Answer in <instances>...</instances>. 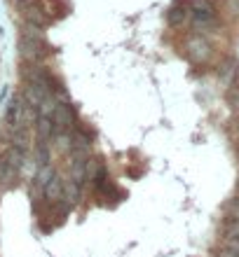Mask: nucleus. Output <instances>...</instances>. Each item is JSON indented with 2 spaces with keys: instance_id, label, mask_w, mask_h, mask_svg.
I'll return each instance as SVG.
<instances>
[{
  "instance_id": "f257e3e1",
  "label": "nucleus",
  "mask_w": 239,
  "mask_h": 257,
  "mask_svg": "<svg viewBox=\"0 0 239 257\" xmlns=\"http://www.w3.org/2000/svg\"><path fill=\"white\" fill-rule=\"evenodd\" d=\"M19 54L26 63H40L45 56L49 54L47 40L42 35V28H35L31 24L21 28L19 35Z\"/></svg>"
},
{
  "instance_id": "f03ea898",
  "label": "nucleus",
  "mask_w": 239,
  "mask_h": 257,
  "mask_svg": "<svg viewBox=\"0 0 239 257\" xmlns=\"http://www.w3.org/2000/svg\"><path fill=\"white\" fill-rule=\"evenodd\" d=\"M188 7H190V17H192V26L195 31H206V28H213L218 24V17H216V7H213L211 0H188Z\"/></svg>"
},
{
  "instance_id": "7ed1b4c3",
  "label": "nucleus",
  "mask_w": 239,
  "mask_h": 257,
  "mask_svg": "<svg viewBox=\"0 0 239 257\" xmlns=\"http://www.w3.org/2000/svg\"><path fill=\"white\" fill-rule=\"evenodd\" d=\"M185 54H188V59L195 63H206L213 54L211 42L206 40V38H202L199 33H192L190 38L185 40Z\"/></svg>"
},
{
  "instance_id": "20e7f679",
  "label": "nucleus",
  "mask_w": 239,
  "mask_h": 257,
  "mask_svg": "<svg viewBox=\"0 0 239 257\" xmlns=\"http://www.w3.org/2000/svg\"><path fill=\"white\" fill-rule=\"evenodd\" d=\"M5 124L12 128V131L26 126V103H24L21 96L14 94L12 98H10L7 110H5Z\"/></svg>"
},
{
  "instance_id": "39448f33",
  "label": "nucleus",
  "mask_w": 239,
  "mask_h": 257,
  "mask_svg": "<svg viewBox=\"0 0 239 257\" xmlns=\"http://www.w3.org/2000/svg\"><path fill=\"white\" fill-rule=\"evenodd\" d=\"M21 10H24V19H26V24H31V26L45 28L49 24V14L40 3H33V0H31V3H24Z\"/></svg>"
},
{
  "instance_id": "423d86ee",
  "label": "nucleus",
  "mask_w": 239,
  "mask_h": 257,
  "mask_svg": "<svg viewBox=\"0 0 239 257\" xmlns=\"http://www.w3.org/2000/svg\"><path fill=\"white\" fill-rule=\"evenodd\" d=\"M73 122H75V112H73V108H70V103H56L54 112H52V124H54V131H56V134L68 131Z\"/></svg>"
},
{
  "instance_id": "0eeeda50",
  "label": "nucleus",
  "mask_w": 239,
  "mask_h": 257,
  "mask_svg": "<svg viewBox=\"0 0 239 257\" xmlns=\"http://www.w3.org/2000/svg\"><path fill=\"white\" fill-rule=\"evenodd\" d=\"M190 17V7L188 3H176V5H171L167 12H164V19L169 26H183L185 21Z\"/></svg>"
},
{
  "instance_id": "6e6552de",
  "label": "nucleus",
  "mask_w": 239,
  "mask_h": 257,
  "mask_svg": "<svg viewBox=\"0 0 239 257\" xmlns=\"http://www.w3.org/2000/svg\"><path fill=\"white\" fill-rule=\"evenodd\" d=\"M63 190H66V180H63L61 176H54L45 187H42V196H45L47 201L56 203L63 199Z\"/></svg>"
},
{
  "instance_id": "1a4fd4ad",
  "label": "nucleus",
  "mask_w": 239,
  "mask_h": 257,
  "mask_svg": "<svg viewBox=\"0 0 239 257\" xmlns=\"http://www.w3.org/2000/svg\"><path fill=\"white\" fill-rule=\"evenodd\" d=\"M35 134H38V141L47 143L49 138L56 134V131H54V124H52V117L38 115V119H35Z\"/></svg>"
},
{
  "instance_id": "9d476101",
  "label": "nucleus",
  "mask_w": 239,
  "mask_h": 257,
  "mask_svg": "<svg viewBox=\"0 0 239 257\" xmlns=\"http://www.w3.org/2000/svg\"><path fill=\"white\" fill-rule=\"evenodd\" d=\"M3 157H5L7 162H10V166L17 171H21L26 166V150H19V148H14V145H10V148L3 152Z\"/></svg>"
},
{
  "instance_id": "9b49d317",
  "label": "nucleus",
  "mask_w": 239,
  "mask_h": 257,
  "mask_svg": "<svg viewBox=\"0 0 239 257\" xmlns=\"http://www.w3.org/2000/svg\"><path fill=\"white\" fill-rule=\"evenodd\" d=\"M237 68H239L237 59H227V61L220 66L218 77H220V82H223L225 87H230L232 82H237Z\"/></svg>"
},
{
  "instance_id": "f8f14e48",
  "label": "nucleus",
  "mask_w": 239,
  "mask_h": 257,
  "mask_svg": "<svg viewBox=\"0 0 239 257\" xmlns=\"http://www.w3.org/2000/svg\"><path fill=\"white\" fill-rule=\"evenodd\" d=\"M17 176H19V171L12 169L10 162L0 155V185H3V187H12V185L17 183Z\"/></svg>"
},
{
  "instance_id": "ddd939ff",
  "label": "nucleus",
  "mask_w": 239,
  "mask_h": 257,
  "mask_svg": "<svg viewBox=\"0 0 239 257\" xmlns=\"http://www.w3.org/2000/svg\"><path fill=\"white\" fill-rule=\"evenodd\" d=\"M223 213H225V222L227 224H237L239 222V199L232 196L223 203Z\"/></svg>"
},
{
  "instance_id": "4468645a",
  "label": "nucleus",
  "mask_w": 239,
  "mask_h": 257,
  "mask_svg": "<svg viewBox=\"0 0 239 257\" xmlns=\"http://www.w3.org/2000/svg\"><path fill=\"white\" fill-rule=\"evenodd\" d=\"M223 248L239 252V222L227 224V234H225V238H223Z\"/></svg>"
},
{
  "instance_id": "2eb2a0df",
  "label": "nucleus",
  "mask_w": 239,
  "mask_h": 257,
  "mask_svg": "<svg viewBox=\"0 0 239 257\" xmlns=\"http://www.w3.org/2000/svg\"><path fill=\"white\" fill-rule=\"evenodd\" d=\"M35 162H38V166H49V162H52L49 143H42V141L35 143Z\"/></svg>"
},
{
  "instance_id": "dca6fc26",
  "label": "nucleus",
  "mask_w": 239,
  "mask_h": 257,
  "mask_svg": "<svg viewBox=\"0 0 239 257\" xmlns=\"http://www.w3.org/2000/svg\"><path fill=\"white\" fill-rule=\"evenodd\" d=\"M12 145L19 150H28V128H17L12 131Z\"/></svg>"
},
{
  "instance_id": "f3484780",
  "label": "nucleus",
  "mask_w": 239,
  "mask_h": 257,
  "mask_svg": "<svg viewBox=\"0 0 239 257\" xmlns=\"http://www.w3.org/2000/svg\"><path fill=\"white\" fill-rule=\"evenodd\" d=\"M225 98H227V105H230L234 112H239V82H232V84L227 87Z\"/></svg>"
},
{
  "instance_id": "a211bd4d",
  "label": "nucleus",
  "mask_w": 239,
  "mask_h": 257,
  "mask_svg": "<svg viewBox=\"0 0 239 257\" xmlns=\"http://www.w3.org/2000/svg\"><path fill=\"white\" fill-rule=\"evenodd\" d=\"M54 176H56V171L52 169V164H49V166H40V169H38V178H35V180H38V187L42 190Z\"/></svg>"
},
{
  "instance_id": "6ab92c4d",
  "label": "nucleus",
  "mask_w": 239,
  "mask_h": 257,
  "mask_svg": "<svg viewBox=\"0 0 239 257\" xmlns=\"http://www.w3.org/2000/svg\"><path fill=\"white\" fill-rule=\"evenodd\" d=\"M80 192H82V185L68 180V183H66V190H63V196H68V203L70 201L77 203V201H80Z\"/></svg>"
},
{
  "instance_id": "aec40b11",
  "label": "nucleus",
  "mask_w": 239,
  "mask_h": 257,
  "mask_svg": "<svg viewBox=\"0 0 239 257\" xmlns=\"http://www.w3.org/2000/svg\"><path fill=\"white\" fill-rule=\"evenodd\" d=\"M225 10L232 17H239V0H225Z\"/></svg>"
},
{
  "instance_id": "412c9836",
  "label": "nucleus",
  "mask_w": 239,
  "mask_h": 257,
  "mask_svg": "<svg viewBox=\"0 0 239 257\" xmlns=\"http://www.w3.org/2000/svg\"><path fill=\"white\" fill-rule=\"evenodd\" d=\"M216 257H239V252H234V250H227V248H223V250H220Z\"/></svg>"
},
{
  "instance_id": "4be33fe9",
  "label": "nucleus",
  "mask_w": 239,
  "mask_h": 257,
  "mask_svg": "<svg viewBox=\"0 0 239 257\" xmlns=\"http://www.w3.org/2000/svg\"><path fill=\"white\" fill-rule=\"evenodd\" d=\"M17 3H21V5H24V3H31V0H17Z\"/></svg>"
},
{
  "instance_id": "5701e85b",
  "label": "nucleus",
  "mask_w": 239,
  "mask_h": 257,
  "mask_svg": "<svg viewBox=\"0 0 239 257\" xmlns=\"http://www.w3.org/2000/svg\"><path fill=\"white\" fill-rule=\"evenodd\" d=\"M237 159H239V143H237Z\"/></svg>"
},
{
  "instance_id": "b1692460",
  "label": "nucleus",
  "mask_w": 239,
  "mask_h": 257,
  "mask_svg": "<svg viewBox=\"0 0 239 257\" xmlns=\"http://www.w3.org/2000/svg\"><path fill=\"white\" fill-rule=\"evenodd\" d=\"M237 199H239V187H237Z\"/></svg>"
}]
</instances>
